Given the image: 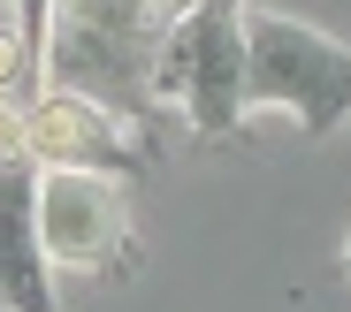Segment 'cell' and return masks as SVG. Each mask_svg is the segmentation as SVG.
<instances>
[{"label": "cell", "instance_id": "5b68a950", "mask_svg": "<svg viewBox=\"0 0 351 312\" xmlns=\"http://www.w3.org/2000/svg\"><path fill=\"white\" fill-rule=\"evenodd\" d=\"M23 153H31V145H23V114H16L8 99H0V168H16Z\"/></svg>", "mask_w": 351, "mask_h": 312}, {"label": "cell", "instance_id": "8992f818", "mask_svg": "<svg viewBox=\"0 0 351 312\" xmlns=\"http://www.w3.org/2000/svg\"><path fill=\"white\" fill-rule=\"evenodd\" d=\"M343 274H351V244H343Z\"/></svg>", "mask_w": 351, "mask_h": 312}, {"label": "cell", "instance_id": "277c9868", "mask_svg": "<svg viewBox=\"0 0 351 312\" xmlns=\"http://www.w3.org/2000/svg\"><path fill=\"white\" fill-rule=\"evenodd\" d=\"M23 69V0H0V92Z\"/></svg>", "mask_w": 351, "mask_h": 312}, {"label": "cell", "instance_id": "3957f363", "mask_svg": "<svg viewBox=\"0 0 351 312\" xmlns=\"http://www.w3.org/2000/svg\"><path fill=\"white\" fill-rule=\"evenodd\" d=\"M23 145L53 168H84L92 145H99V114L77 107V99H46L38 114H23Z\"/></svg>", "mask_w": 351, "mask_h": 312}, {"label": "cell", "instance_id": "7a4b0ae2", "mask_svg": "<svg viewBox=\"0 0 351 312\" xmlns=\"http://www.w3.org/2000/svg\"><path fill=\"white\" fill-rule=\"evenodd\" d=\"M252 61H260V92H267V99H290V107L306 99L313 122H328V114L351 99V61H343L336 46H321L313 31H298V23L260 16V23H252Z\"/></svg>", "mask_w": 351, "mask_h": 312}, {"label": "cell", "instance_id": "6da1fadb", "mask_svg": "<svg viewBox=\"0 0 351 312\" xmlns=\"http://www.w3.org/2000/svg\"><path fill=\"white\" fill-rule=\"evenodd\" d=\"M114 236H123V198H114L107 175H92V168H53V175L38 183V244H46V259L92 267V259H107Z\"/></svg>", "mask_w": 351, "mask_h": 312}]
</instances>
